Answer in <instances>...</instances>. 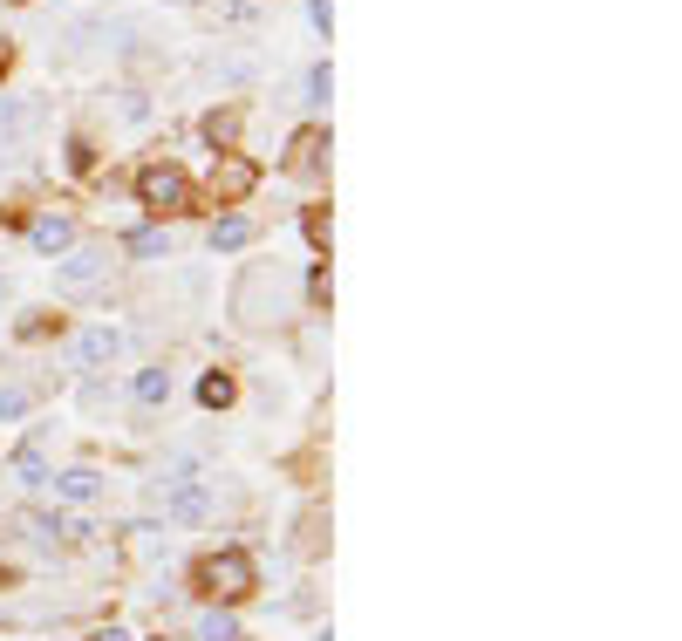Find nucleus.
I'll use <instances>...</instances> for the list:
<instances>
[{
	"instance_id": "nucleus-1",
	"label": "nucleus",
	"mask_w": 682,
	"mask_h": 641,
	"mask_svg": "<svg viewBox=\"0 0 682 641\" xmlns=\"http://www.w3.org/2000/svg\"><path fill=\"white\" fill-rule=\"evenodd\" d=\"M294 301V280L280 273V266H246V280H239V294H232V314L246 321V328H266V321H280Z\"/></svg>"
},
{
	"instance_id": "nucleus-2",
	"label": "nucleus",
	"mask_w": 682,
	"mask_h": 641,
	"mask_svg": "<svg viewBox=\"0 0 682 641\" xmlns=\"http://www.w3.org/2000/svg\"><path fill=\"white\" fill-rule=\"evenodd\" d=\"M110 266H116L110 246H76L69 260L55 266V294H69V301H76V294H96V287L110 280Z\"/></svg>"
},
{
	"instance_id": "nucleus-3",
	"label": "nucleus",
	"mask_w": 682,
	"mask_h": 641,
	"mask_svg": "<svg viewBox=\"0 0 682 641\" xmlns=\"http://www.w3.org/2000/svg\"><path fill=\"white\" fill-rule=\"evenodd\" d=\"M198 587L219 594V601H239V594H253V560L239 546H226V553H212V560L198 566Z\"/></svg>"
},
{
	"instance_id": "nucleus-4",
	"label": "nucleus",
	"mask_w": 682,
	"mask_h": 641,
	"mask_svg": "<svg viewBox=\"0 0 682 641\" xmlns=\"http://www.w3.org/2000/svg\"><path fill=\"white\" fill-rule=\"evenodd\" d=\"M137 198L151 205V212H185L191 205V178L178 164H144L137 171Z\"/></svg>"
},
{
	"instance_id": "nucleus-5",
	"label": "nucleus",
	"mask_w": 682,
	"mask_h": 641,
	"mask_svg": "<svg viewBox=\"0 0 682 641\" xmlns=\"http://www.w3.org/2000/svg\"><path fill=\"white\" fill-rule=\"evenodd\" d=\"M253 185H260V164H253V157H219V171H212V191H219L226 205H239V198H246Z\"/></svg>"
},
{
	"instance_id": "nucleus-6",
	"label": "nucleus",
	"mask_w": 682,
	"mask_h": 641,
	"mask_svg": "<svg viewBox=\"0 0 682 641\" xmlns=\"http://www.w3.org/2000/svg\"><path fill=\"white\" fill-rule=\"evenodd\" d=\"M123 355V335L116 328H89V335H76V362L82 369H103V362H116Z\"/></svg>"
},
{
	"instance_id": "nucleus-7",
	"label": "nucleus",
	"mask_w": 682,
	"mask_h": 641,
	"mask_svg": "<svg viewBox=\"0 0 682 641\" xmlns=\"http://www.w3.org/2000/svg\"><path fill=\"white\" fill-rule=\"evenodd\" d=\"M28 239H35L41 253H62V246L76 239V219H69V212H41L35 226H28Z\"/></svg>"
},
{
	"instance_id": "nucleus-8",
	"label": "nucleus",
	"mask_w": 682,
	"mask_h": 641,
	"mask_svg": "<svg viewBox=\"0 0 682 641\" xmlns=\"http://www.w3.org/2000/svg\"><path fill=\"white\" fill-rule=\"evenodd\" d=\"M35 123H41V103H7V96H0V151H7L21 130H35Z\"/></svg>"
},
{
	"instance_id": "nucleus-9",
	"label": "nucleus",
	"mask_w": 682,
	"mask_h": 641,
	"mask_svg": "<svg viewBox=\"0 0 682 641\" xmlns=\"http://www.w3.org/2000/svg\"><path fill=\"white\" fill-rule=\"evenodd\" d=\"M96 491H103V478H96L89 464H76V471H62V498H69V505H89Z\"/></svg>"
},
{
	"instance_id": "nucleus-10",
	"label": "nucleus",
	"mask_w": 682,
	"mask_h": 641,
	"mask_svg": "<svg viewBox=\"0 0 682 641\" xmlns=\"http://www.w3.org/2000/svg\"><path fill=\"white\" fill-rule=\"evenodd\" d=\"M321 151H328V137H321V130H301V137H294V157H287V164H294V171H314V164H321Z\"/></svg>"
},
{
	"instance_id": "nucleus-11",
	"label": "nucleus",
	"mask_w": 682,
	"mask_h": 641,
	"mask_svg": "<svg viewBox=\"0 0 682 641\" xmlns=\"http://www.w3.org/2000/svg\"><path fill=\"white\" fill-rule=\"evenodd\" d=\"M246 219H239V212H232V219H219V226H212V253H232V246H246Z\"/></svg>"
},
{
	"instance_id": "nucleus-12",
	"label": "nucleus",
	"mask_w": 682,
	"mask_h": 641,
	"mask_svg": "<svg viewBox=\"0 0 682 641\" xmlns=\"http://www.w3.org/2000/svg\"><path fill=\"white\" fill-rule=\"evenodd\" d=\"M198 403H205V410H226V403H232V376H219V369H212V376L198 382Z\"/></svg>"
},
{
	"instance_id": "nucleus-13",
	"label": "nucleus",
	"mask_w": 682,
	"mask_h": 641,
	"mask_svg": "<svg viewBox=\"0 0 682 641\" xmlns=\"http://www.w3.org/2000/svg\"><path fill=\"white\" fill-rule=\"evenodd\" d=\"M130 253H144V260H157V253H171V239H164L157 226H137V232H130Z\"/></svg>"
},
{
	"instance_id": "nucleus-14",
	"label": "nucleus",
	"mask_w": 682,
	"mask_h": 641,
	"mask_svg": "<svg viewBox=\"0 0 682 641\" xmlns=\"http://www.w3.org/2000/svg\"><path fill=\"white\" fill-rule=\"evenodd\" d=\"M164 396H171V376L164 369H144L137 376V403H164Z\"/></svg>"
},
{
	"instance_id": "nucleus-15",
	"label": "nucleus",
	"mask_w": 682,
	"mask_h": 641,
	"mask_svg": "<svg viewBox=\"0 0 682 641\" xmlns=\"http://www.w3.org/2000/svg\"><path fill=\"white\" fill-rule=\"evenodd\" d=\"M198 641H239L232 614H205V621H198Z\"/></svg>"
},
{
	"instance_id": "nucleus-16",
	"label": "nucleus",
	"mask_w": 682,
	"mask_h": 641,
	"mask_svg": "<svg viewBox=\"0 0 682 641\" xmlns=\"http://www.w3.org/2000/svg\"><path fill=\"white\" fill-rule=\"evenodd\" d=\"M328 89H335V69L314 62V69H307V103H328Z\"/></svg>"
},
{
	"instance_id": "nucleus-17",
	"label": "nucleus",
	"mask_w": 682,
	"mask_h": 641,
	"mask_svg": "<svg viewBox=\"0 0 682 641\" xmlns=\"http://www.w3.org/2000/svg\"><path fill=\"white\" fill-rule=\"evenodd\" d=\"M14 416H28V389L7 382V389H0V423H14Z\"/></svg>"
},
{
	"instance_id": "nucleus-18",
	"label": "nucleus",
	"mask_w": 682,
	"mask_h": 641,
	"mask_svg": "<svg viewBox=\"0 0 682 641\" xmlns=\"http://www.w3.org/2000/svg\"><path fill=\"white\" fill-rule=\"evenodd\" d=\"M171 512H178V519H198V512H205V491H198V485H185L178 498H171Z\"/></svg>"
},
{
	"instance_id": "nucleus-19",
	"label": "nucleus",
	"mask_w": 682,
	"mask_h": 641,
	"mask_svg": "<svg viewBox=\"0 0 682 641\" xmlns=\"http://www.w3.org/2000/svg\"><path fill=\"white\" fill-rule=\"evenodd\" d=\"M14 464H21V478H28V485H48V464H41V451H21Z\"/></svg>"
},
{
	"instance_id": "nucleus-20",
	"label": "nucleus",
	"mask_w": 682,
	"mask_h": 641,
	"mask_svg": "<svg viewBox=\"0 0 682 641\" xmlns=\"http://www.w3.org/2000/svg\"><path fill=\"white\" fill-rule=\"evenodd\" d=\"M28 532H35V539H55V532H76V526H62V519H41V512H28Z\"/></svg>"
},
{
	"instance_id": "nucleus-21",
	"label": "nucleus",
	"mask_w": 682,
	"mask_h": 641,
	"mask_svg": "<svg viewBox=\"0 0 682 641\" xmlns=\"http://www.w3.org/2000/svg\"><path fill=\"white\" fill-rule=\"evenodd\" d=\"M205 137H212V144H226V137H232V110L212 116V123H205Z\"/></svg>"
},
{
	"instance_id": "nucleus-22",
	"label": "nucleus",
	"mask_w": 682,
	"mask_h": 641,
	"mask_svg": "<svg viewBox=\"0 0 682 641\" xmlns=\"http://www.w3.org/2000/svg\"><path fill=\"white\" fill-rule=\"evenodd\" d=\"M307 14H314V28H321V35H328V28H335V0H314V7H307Z\"/></svg>"
},
{
	"instance_id": "nucleus-23",
	"label": "nucleus",
	"mask_w": 682,
	"mask_h": 641,
	"mask_svg": "<svg viewBox=\"0 0 682 641\" xmlns=\"http://www.w3.org/2000/svg\"><path fill=\"white\" fill-rule=\"evenodd\" d=\"M89 641H137V635H130V628H96Z\"/></svg>"
}]
</instances>
